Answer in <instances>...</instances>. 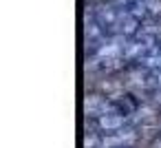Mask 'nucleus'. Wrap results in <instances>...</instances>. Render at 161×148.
Returning <instances> with one entry per match:
<instances>
[{
  "mask_svg": "<svg viewBox=\"0 0 161 148\" xmlns=\"http://www.w3.org/2000/svg\"><path fill=\"white\" fill-rule=\"evenodd\" d=\"M139 141V133L132 126H126L115 133H97L93 128L84 135V148H130Z\"/></svg>",
  "mask_w": 161,
  "mask_h": 148,
  "instance_id": "obj_1",
  "label": "nucleus"
},
{
  "mask_svg": "<svg viewBox=\"0 0 161 148\" xmlns=\"http://www.w3.org/2000/svg\"><path fill=\"white\" fill-rule=\"evenodd\" d=\"M95 16V20L102 25L104 31H108L110 36L117 33V25H119V18H121V7L108 3V0H102V3H95L88 7Z\"/></svg>",
  "mask_w": 161,
  "mask_h": 148,
  "instance_id": "obj_2",
  "label": "nucleus"
},
{
  "mask_svg": "<svg viewBox=\"0 0 161 148\" xmlns=\"http://www.w3.org/2000/svg\"><path fill=\"white\" fill-rule=\"evenodd\" d=\"M126 126H130V115L115 108V104H113V108H108L99 117L91 119V128L97 130V133H115V130H121Z\"/></svg>",
  "mask_w": 161,
  "mask_h": 148,
  "instance_id": "obj_3",
  "label": "nucleus"
},
{
  "mask_svg": "<svg viewBox=\"0 0 161 148\" xmlns=\"http://www.w3.org/2000/svg\"><path fill=\"white\" fill-rule=\"evenodd\" d=\"M126 42H128V38H124V36H108V38H104V42L93 49L88 62H91V64H97V62H104V60L124 58Z\"/></svg>",
  "mask_w": 161,
  "mask_h": 148,
  "instance_id": "obj_4",
  "label": "nucleus"
},
{
  "mask_svg": "<svg viewBox=\"0 0 161 148\" xmlns=\"http://www.w3.org/2000/svg\"><path fill=\"white\" fill-rule=\"evenodd\" d=\"M154 47H157V36L139 31L135 38H128L126 49H124V58H126L128 62H139V60H141L150 49H154Z\"/></svg>",
  "mask_w": 161,
  "mask_h": 148,
  "instance_id": "obj_5",
  "label": "nucleus"
},
{
  "mask_svg": "<svg viewBox=\"0 0 161 148\" xmlns=\"http://www.w3.org/2000/svg\"><path fill=\"white\" fill-rule=\"evenodd\" d=\"M108 108H113V102H110V97L104 95V93H88V95L84 97V113H86L88 119L99 117V115L106 113Z\"/></svg>",
  "mask_w": 161,
  "mask_h": 148,
  "instance_id": "obj_6",
  "label": "nucleus"
},
{
  "mask_svg": "<svg viewBox=\"0 0 161 148\" xmlns=\"http://www.w3.org/2000/svg\"><path fill=\"white\" fill-rule=\"evenodd\" d=\"M104 33H106V31H104L102 25L95 20L93 11L86 9V14H84V40H86V44H91V49H95L97 44L104 42Z\"/></svg>",
  "mask_w": 161,
  "mask_h": 148,
  "instance_id": "obj_7",
  "label": "nucleus"
},
{
  "mask_svg": "<svg viewBox=\"0 0 161 148\" xmlns=\"http://www.w3.org/2000/svg\"><path fill=\"white\" fill-rule=\"evenodd\" d=\"M139 66L150 69V71H161V47L150 49V51L139 60Z\"/></svg>",
  "mask_w": 161,
  "mask_h": 148,
  "instance_id": "obj_8",
  "label": "nucleus"
},
{
  "mask_svg": "<svg viewBox=\"0 0 161 148\" xmlns=\"http://www.w3.org/2000/svg\"><path fill=\"white\" fill-rule=\"evenodd\" d=\"M141 3L146 5L150 18H159L161 16V0H141Z\"/></svg>",
  "mask_w": 161,
  "mask_h": 148,
  "instance_id": "obj_9",
  "label": "nucleus"
},
{
  "mask_svg": "<svg viewBox=\"0 0 161 148\" xmlns=\"http://www.w3.org/2000/svg\"><path fill=\"white\" fill-rule=\"evenodd\" d=\"M108 3H113V5H117V7H121V9H130L137 0H108Z\"/></svg>",
  "mask_w": 161,
  "mask_h": 148,
  "instance_id": "obj_10",
  "label": "nucleus"
},
{
  "mask_svg": "<svg viewBox=\"0 0 161 148\" xmlns=\"http://www.w3.org/2000/svg\"><path fill=\"white\" fill-rule=\"evenodd\" d=\"M157 102H159V104H161V88H159V91H157Z\"/></svg>",
  "mask_w": 161,
  "mask_h": 148,
  "instance_id": "obj_11",
  "label": "nucleus"
},
{
  "mask_svg": "<svg viewBox=\"0 0 161 148\" xmlns=\"http://www.w3.org/2000/svg\"><path fill=\"white\" fill-rule=\"evenodd\" d=\"M157 148H161V135L157 137Z\"/></svg>",
  "mask_w": 161,
  "mask_h": 148,
  "instance_id": "obj_12",
  "label": "nucleus"
}]
</instances>
